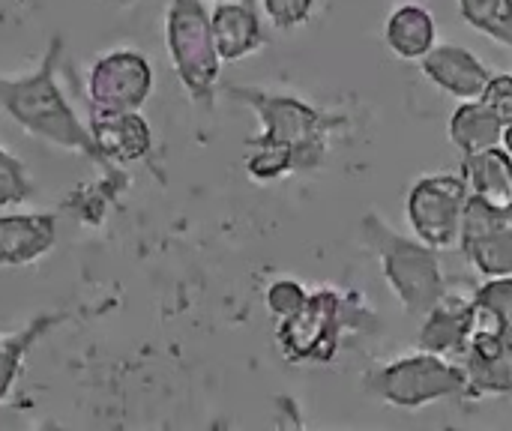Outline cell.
<instances>
[{"label": "cell", "instance_id": "cell-19", "mask_svg": "<svg viewBox=\"0 0 512 431\" xmlns=\"http://www.w3.org/2000/svg\"><path fill=\"white\" fill-rule=\"evenodd\" d=\"M63 321H66V315H60V312H45V315L33 318L24 330H18L15 336H9V339L0 342V402H6L9 393H12V387L18 384L30 348H33L42 336H48L54 327H60Z\"/></svg>", "mask_w": 512, "mask_h": 431}, {"label": "cell", "instance_id": "cell-28", "mask_svg": "<svg viewBox=\"0 0 512 431\" xmlns=\"http://www.w3.org/2000/svg\"><path fill=\"white\" fill-rule=\"evenodd\" d=\"M0 342H3V339H0Z\"/></svg>", "mask_w": 512, "mask_h": 431}, {"label": "cell", "instance_id": "cell-1", "mask_svg": "<svg viewBox=\"0 0 512 431\" xmlns=\"http://www.w3.org/2000/svg\"><path fill=\"white\" fill-rule=\"evenodd\" d=\"M228 96L252 108L261 120V135L246 141V171L252 180L270 183L291 171H312L324 162L336 123L321 111L303 99L240 84H231Z\"/></svg>", "mask_w": 512, "mask_h": 431}, {"label": "cell", "instance_id": "cell-7", "mask_svg": "<svg viewBox=\"0 0 512 431\" xmlns=\"http://www.w3.org/2000/svg\"><path fill=\"white\" fill-rule=\"evenodd\" d=\"M471 189L465 177L453 174H432L414 183L408 195V222L432 249H453L462 240V219Z\"/></svg>", "mask_w": 512, "mask_h": 431}, {"label": "cell", "instance_id": "cell-21", "mask_svg": "<svg viewBox=\"0 0 512 431\" xmlns=\"http://www.w3.org/2000/svg\"><path fill=\"white\" fill-rule=\"evenodd\" d=\"M459 12L474 30L512 48V0H459Z\"/></svg>", "mask_w": 512, "mask_h": 431}, {"label": "cell", "instance_id": "cell-26", "mask_svg": "<svg viewBox=\"0 0 512 431\" xmlns=\"http://www.w3.org/2000/svg\"><path fill=\"white\" fill-rule=\"evenodd\" d=\"M111 3H117V6H132L135 0H111Z\"/></svg>", "mask_w": 512, "mask_h": 431}, {"label": "cell", "instance_id": "cell-12", "mask_svg": "<svg viewBox=\"0 0 512 431\" xmlns=\"http://www.w3.org/2000/svg\"><path fill=\"white\" fill-rule=\"evenodd\" d=\"M471 327H474V294L468 300L444 294L435 303V309L423 315L420 351H432L462 363V354L471 342Z\"/></svg>", "mask_w": 512, "mask_h": 431}, {"label": "cell", "instance_id": "cell-4", "mask_svg": "<svg viewBox=\"0 0 512 431\" xmlns=\"http://www.w3.org/2000/svg\"><path fill=\"white\" fill-rule=\"evenodd\" d=\"M369 309L357 306V297H345L333 288L309 294L300 312L288 315L276 327V345L291 363H330L342 348V333L357 330Z\"/></svg>", "mask_w": 512, "mask_h": 431}, {"label": "cell", "instance_id": "cell-15", "mask_svg": "<svg viewBox=\"0 0 512 431\" xmlns=\"http://www.w3.org/2000/svg\"><path fill=\"white\" fill-rule=\"evenodd\" d=\"M213 42L225 63H237L264 45L261 18L252 3H219L210 15Z\"/></svg>", "mask_w": 512, "mask_h": 431}, {"label": "cell", "instance_id": "cell-6", "mask_svg": "<svg viewBox=\"0 0 512 431\" xmlns=\"http://www.w3.org/2000/svg\"><path fill=\"white\" fill-rule=\"evenodd\" d=\"M465 384H468L465 366L459 360L432 351H417L369 375L372 396H378L393 408H408V411L462 396Z\"/></svg>", "mask_w": 512, "mask_h": 431}, {"label": "cell", "instance_id": "cell-18", "mask_svg": "<svg viewBox=\"0 0 512 431\" xmlns=\"http://www.w3.org/2000/svg\"><path fill=\"white\" fill-rule=\"evenodd\" d=\"M387 45L396 57L402 60H420L432 51L435 45V18L417 6V3H405L399 6L390 18H387Z\"/></svg>", "mask_w": 512, "mask_h": 431}, {"label": "cell", "instance_id": "cell-17", "mask_svg": "<svg viewBox=\"0 0 512 431\" xmlns=\"http://www.w3.org/2000/svg\"><path fill=\"white\" fill-rule=\"evenodd\" d=\"M504 129V120H498L480 99H465L450 120V141L462 156H474L489 147H501Z\"/></svg>", "mask_w": 512, "mask_h": 431}, {"label": "cell", "instance_id": "cell-11", "mask_svg": "<svg viewBox=\"0 0 512 431\" xmlns=\"http://www.w3.org/2000/svg\"><path fill=\"white\" fill-rule=\"evenodd\" d=\"M465 393L462 399H498L512 396V339L504 336H471L465 354Z\"/></svg>", "mask_w": 512, "mask_h": 431}, {"label": "cell", "instance_id": "cell-13", "mask_svg": "<svg viewBox=\"0 0 512 431\" xmlns=\"http://www.w3.org/2000/svg\"><path fill=\"white\" fill-rule=\"evenodd\" d=\"M57 243V219L51 213L0 216V267H27L45 258Z\"/></svg>", "mask_w": 512, "mask_h": 431}, {"label": "cell", "instance_id": "cell-14", "mask_svg": "<svg viewBox=\"0 0 512 431\" xmlns=\"http://www.w3.org/2000/svg\"><path fill=\"white\" fill-rule=\"evenodd\" d=\"M420 69L435 87L459 99H480L492 78V72L459 45H432V51L420 57Z\"/></svg>", "mask_w": 512, "mask_h": 431}, {"label": "cell", "instance_id": "cell-3", "mask_svg": "<svg viewBox=\"0 0 512 431\" xmlns=\"http://www.w3.org/2000/svg\"><path fill=\"white\" fill-rule=\"evenodd\" d=\"M366 243L381 258V273L390 291L399 297L408 315L423 318L435 309V303L447 294L444 273L438 264V249L426 246L423 240H408L390 231L378 216H366L363 222Z\"/></svg>", "mask_w": 512, "mask_h": 431}, {"label": "cell", "instance_id": "cell-8", "mask_svg": "<svg viewBox=\"0 0 512 431\" xmlns=\"http://www.w3.org/2000/svg\"><path fill=\"white\" fill-rule=\"evenodd\" d=\"M153 93V66L132 48L102 54L87 75V102L99 111H141Z\"/></svg>", "mask_w": 512, "mask_h": 431}, {"label": "cell", "instance_id": "cell-5", "mask_svg": "<svg viewBox=\"0 0 512 431\" xmlns=\"http://www.w3.org/2000/svg\"><path fill=\"white\" fill-rule=\"evenodd\" d=\"M165 42L183 90L195 102H213L222 57L213 42L210 12L201 0H171L165 12Z\"/></svg>", "mask_w": 512, "mask_h": 431}, {"label": "cell", "instance_id": "cell-2", "mask_svg": "<svg viewBox=\"0 0 512 431\" xmlns=\"http://www.w3.org/2000/svg\"><path fill=\"white\" fill-rule=\"evenodd\" d=\"M60 57H63V36H54L42 63L33 72H27L21 78L0 75V108L27 135L48 141L60 150L78 153V156L96 162L105 174H117V168L102 159L87 123L78 120V114L72 111L69 99L63 96V90L57 84Z\"/></svg>", "mask_w": 512, "mask_h": 431}, {"label": "cell", "instance_id": "cell-20", "mask_svg": "<svg viewBox=\"0 0 512 431\" xmlns=\"http://www.w3.org/2000/svg\"><path fill=\"white\" fill-rule=\"evenodd\" d=\"M471 336L512 339V276L489 279L474 291V327Z\"/></svg>", "mask_w": 512, "mask_h": 431}, {"label": "cell", "instance_id": "cell-9", "mask_svg": "<svg viewBox=\"0 0 512 431\" xmlns=\"http://www.w3.org/2000/svg\"><path fill=\"white\" fill-rule=\"evenodd\" d=\"M459 246L486 279L512 276V210H498L471 195L465 204Z\"/></svg>", "mask_w": 512, "mask_h": 431}, {"label": "cell", "instance_id": "cell-25", "mask_svg": "<svg viewBox=\"0 0 512 431\" xmlns=\"http://www.w3.org/2000/svg\"><path fill=\"white\" fill-rule=\"evenodd\" d=\"M261 3H264V12L270 15V21L282 30L303 24L315 6V0H261Z\"/></svg>", "mask_w": 512, "mask_h": 431}, {"label": "cell", "instance_id": "cell-27", "mask_svg": "<svg viewBox=\"0 0 512 431\" xmlns=\"http://www.w3.org/2000/svg\"><path fill=\"white\" fill-rule=\"evenodd\" d=\"M219 3H252L255 6V0H219Z\"/></svg>", "mask_w": 512, "mask_h": 431}, {"label": "cell", "instance_id": "cell-16", "mask_svg": "<svg viewBox=\"0 0 512 431\" xmlns=\"http://www.w3.org/2000/svg\"><path fill=\"white\" fill-rule=\"evenodd\" d=\"M462 168L471 195L498 210H512V156L504 147H489L483 153L465 156Z\"/></svg>", "mask_w": 512, "mask_h": 431}, {"label": "cell", "instance_id": "cell-22", "mask_svg": "<svg viewBox=\"0 0 512 431\" xmlns=\"http://www.w3.org/2000/svg\"><path fill=\"white\" fill-rule=\"evenodd\" d=\"M30 195H33V183L27 165L0 144V210L24 204Z\"/></svg>", "mask_w": 512, "mask_h": 431}, {"label": "cell", "instance_id": "cell-23", "mask_svg": "<svg viewBox=\"0 0 512 431\" xmlns=\"http://www.w3.org/2000/svg\"><path fill=\"white\" fill-rule=\"evenodd\" d=\"M306 300H309L306 288H303L300 282H294V279H279V282H273V285L267 288V309H270L279 321L288 318V315H294V312H300Z\"/></svg>", "mask_w": 512, "mask_h": 431}, {"label": "cell", "instance_id": "cell-24", "mask_svg": "<svg viewBox=\"0 0 512 431\" xmlns=\"http://www.w3.org/2000/svg\"><path fill=\"white\" fill-rule=\"evenodd\" d=\"M480 102L498 117L504 120V126L512 123V75H492L486 90L480 93Z\"/></svg>", "mask_w": 512, "mask_h": 431}, {"label": "cell", "instance_id": "cell-10", "mask_svg": "<svg viewBox=\"0 0 512 431\" xmlns=\"http://www.w3.org/2000/svg\"><path fill=\"white\" fill-rule=\"evenodd\" d=\"M87 129L108 165H135L153 153V129L141 111H99L90 108Z\"/></svg>", "mask_w": 512, "mask_h": 431}]
</instances>
